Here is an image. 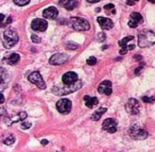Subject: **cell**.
<instances>
[{
	"instance_id": "7",
	"label": "cell",
	"mask_w": 155,
	"mask_h": 152,
	"mask_svg": "<svg viewBox=\"0 0 155 152\" xmlns=\"http://www.w3.org/2000/svg\"><path fill=\"white\" fill-rule=\"evenodd\" d=\"M71 108H72V103L69 99H61L58 100V103H56V109L61 114H68L71 111Z\"/></svg>"
},
{
	"instance_id": "39",
	"label": "cell",
	"mask_w": 155,
	"mask_h": 152,
	"mask_svg": "<svg viewBox=\"0 0 155 152\" xmlns=\"http://www.w3.org/2000/svg\"><path fill=\"white\" fill-rule=\"evenodd\" d=\"M134 58H135V60H136V61H140L142 56H134Z\"/></svg>"
},
{
	"instance_id": "9",
	"label": "cell",
	"mask_w": 155,
	"mask_h": 152,
	"mask_svg": "<svg viewBox=\"0 0 155 152\" xmlns=\"http://www.w3.org/2000/svg\"><path fill=\"white\" fill-rule=\"evenodd\" d=\"M139 102L138 100L134 99V98H131V99H128V103L125 105V109H126V112L128 114H131V115H137L139 114Z\"/></svg>"
},
{
	"instance_id": "18",
	"label": "cell",
	"mask_w": 155,
	"mask_h": 152,
	"mask_svg": "<svg viewBox=\"0 0 155 152\" xmlns=\"http://www.w3.org/2000/svg\"><path fill=\"white\" fill-rule=\"evenodd\" d=\"M84 101H85V105L87 106V108H89V109H92L96 104H98V99L96 98V97L85 96Z\"/></svg>"
},
{
	"instance_id": "22",
	"label": "cell",
	"mask_w": 155,
	"mask_h": 152,
	"mask_svg": "<svg viewBox=\"0 0 155 152\" xmlns=\"http://www.w3.org/2000/svg\"><path fill=\"white\" fill-rule=\"evenodd\" d=\"M5 18V16L3 14H0V28L1 27H5V26H7L9 24H11L12 22V17H7V20L5 22H3V19Z\"/></svg>"
},
{
	"instance_id": "14",
	"label": "cell",
	"mask_w": 155,
	"mask_h": 152,
	"mask_svg": "<svg viewBox=\"0 0 155 152\" xmlns=\"http://www.w3.org/2000/svg\"><path fill=\"white\" fill-rule=\"evenodd\" d=\"M98 92L101 93V94H105L107 96L111 94V81L106 80V81H103L101 82V84L98 87Z\"/></svg>"
},
{
	"instance_id": "27",
	"label": "cell",
	"mask_w": 155,
	"mask_h": 152,
	"mask_svg": "<svg viewBox=\"0 0 155 152\" xmlns=\"http://www.w3.org/2000/svg\"><path fill=\"white\" fill-rule=\"evenodd\" d=\"M154 97H142L141 98V100H142L143 102H148V103H152V102H154Z\"/></svg>"
},
{
	"instance_id": "21",
	"label": "cell",
	"mask_w": 155,
	"mask_h": 152,
	"mask_svg": "<svg viewBox=\"0 0 155 152\" xmlns=\"http://www.w3.org/2000/svg\"><path fill=\"white\" fill-rule=\"evenodd\" d=\"M19 59H20L19 54H17V53H13V54H11V56L7 58V64H10V65H15V64L18 63Z\"/></svg>"
},
{
	"instance_id": "15",
	"label": "cell",
	"mask_w": 155,
	"mask_h": 152,
	"mask_svg": "<svg viewBox=\"0 0 155 152\" xmlns=\"http://www.w3.org/2000/svg\"><path fill=\"white\" fill-rule=\"evenodd\" d=\"M98 22H99L100 27H101L103 30H109V29H111V28H113V26H114V24H113L111 19H109V18H106V17L99 16V17H98Z\"/></svg>"
},
{
	"instance_id": "41",
	"label": "cell",
	"mask_w": 155,
	"mask_h": 152,
	"mask_svg": "<svg viewBox=\"0 0 155 152\" xmlns=\"http://www.w3.org/2000/svg\"><path fill=\"white\" fill-rule=\"evenodd\" d=\"M149 1H150L151 3H154L155 2V0H149Z\"/></svg>"
},
{
	"instance_id": "37",
	"label": "cell",
	"mask_w": 155,
	"mask_h": 152,
	"mask_svg": "<svg viewBox=\"0 0 155 152\" xmlns=\"http://www.w3.org/2000/svg\"><path fill=\"white\" fill-rule=\"evenodd\" d=\"M141 69H142V65H141L140 67H139V68H137V69L135 70V75H138V73H140V70H141Z\"/></svg>"
},
{
	"instance_id": "40",
	"label": "cell",
	"mask_w": 155,
	"mask_h": 152,
	"mask_svg": "<svg viewBox=\"0 0 155 152\" xmlns=\"http://www.w3.org/2000/svg\"><path fill=\"white\" fill-rule=\"evenodd\" d=\"M47 144H48V140H46V139L41 140V145H47Z\"/></svg>"
},
{
	"instance_id": "23",
	"label": "cell",
	"mask_w": 155,
	"mask_h": 152,
	"mask_svg": "<svg viewBox=\"0 0 155 152\" xmlns=\"http://www.w3.org/2000/svg\"><path fill=\"white\" fill-rule=\"evenodd\" d=\"M134 37L133 36H126V37H124L123 39H121V41H119V46L121 47V48H126V44L128 43L130 41H132ZM128 49V48H126Z\"/></svg>"
},
{
	"instance_id": "24",
	"label": "cell",
	"mask_w": 155,
	"mask_h": 152,
	"mask_svg": "<svg viewBox=\"0 0 155 152\" xmlns=\"http://www.w3.org/2000/svg\"><path fill=\"white\" fill-rule=\"evenodd\" d=\"M14 142H15V137L13 135H9L7 138H4V139H3V144H4V145H7V146L13 145V144H14Z\"/></svg>"
},
{
	"instance_id": "28",
	"label": "cell",
	"mask_w": 155,
	"mask_h": 152,
	"mask_svg": "<svg viewBox=\"0 0 155 152\" xmlns=\"http://www.w3.org/2000/svg\"><path fill=\"white\" fill-rule=\"evenodd\" d=\"M96 63H97V59L94 58V56H90V58L87 60L88 65H96Z\"/></svg>"
},
{
	"instance_id": "26",
	"label": "cell",
	"mask_w": 155,
	"mask_h": 152,
	"mask_svg": "<svg viewBox=\"0 0 155 152\" xmlns=\"http://www.w3.org/2000/svg\"><path fill=\"white\" fill-rule=\"evenodd\" d=\"M66 48H67L68 50H77L78 45L77 44H73V43H68L67 45H66Z\"/></svg>"
},
{
	"instance_id": "34",
	"label": "cell",
	"mask_w": 155,
	"mask_h": 152,
	"mask_svg": "<svg viewBox=\"0 0 155 152\" xmlns=\"http://www.w3.org/2000/svg\"><path fill=\"white\" fill-rule=\"evenodd\" d=\"M114 7H115L114 4H111V3H109V4H106V5H105L104 9H105V10H114Z\"/></svg>"
},
{
	"instance_id": "30",
	"label": "cell",
	"mask_w": 155,
	"mask_h": 152,
	"mask_svg": "<svg viewBox=\"0 0 155 152\" xmlns=\"http://www.w3.org/2000/svg\"><path fill=\"white\" fill-rule=\"evenodd\" d=\"M31 39H32V42H33V43H36V44L41 43V39H39V36H37V35H35V34H33V35H32Z\"/></svg>"
},
{
	"instance_id": "19",
	"label": "cell",
	"mask_w": 155,
	"mask_h": 152,
	"mask_svg": "<svg viewBox=\"0 0 155 152\" xmlns=\"http://www.w3.org/2000/svg\"><path fill=\"white\" fill-rule=\"evenodd\" d=\"M9 80V75H7V71L4 68L0 67V87H2V85H5Z\"/></svg>"
},
{
	"instance_id": "2",
	"label": "cell",
	"mask_w": 155,
	"mask_h": 152,
	"mask_svg": "<svg viewBox=\"0 0 155 152\" xmlns=\"http://www.w3.org/2000/svg\"><path fill=\"white\" fill-rule=\"evenodd\" d=\"M82 87V82L81 81H77L75 83L70 85H65L63 87H52V93L58 96H63V95H68L71 94V93L77 92L78 89H80Z\"/></svg>"
},
{
	"instance_id": "5",
	"label": "cell",
	"mask_w": 155,
	"mask_h": 152,
	"mask_svg": "<svg viewBox=\"0 0 155 152\" xmlns=\"http://www.w3.org/2000/svg\"><path fill=\"white\" fill-rule=\"evenodd\" d=\"M128 134L133 139H145L148 137V132L137 125H133L128 130Z\"/></svg>"
},
{
	"instance_id": "20",
	"label": "cell",
	"mask_w": 155,
	"mask_h": 152,
	"mask_svg": "<svg viewBox=\"0 0 155 152\" xmlns=\"http://www.w3.org/2000/svg\"><path fill=\"white\" fill-rule=\"evenodd\" d=\"M106 111H107L106 108H100V109H98L97 111L92 115V120H99V119L102 117V115H103Z\"/></svg>"
},
{
	"instance_id": "8",
	"label": "cell",
	"mask_w": 155,
	"mask_h": 152,
	"mask_svg": "<svg viewBox=\"0 0 155 152\" xmlns=\"http://www.w3.org/2000/svg\"><path fill=\"white\" fill-rule=\"evenodd\" d=\"M68 60H69V56L66 53H55L50 58L49 63L51 65H62V64H65Z\"/></svg>"
},
{
	"instance_id": "12",
	"label": "cell",
	"mask_w": 155,
	"mask_h": 152,
	"mask_svg": "<svg viewBox=\"0 0 155 152\" xmlns=\"http://www.w3.org/2000/svg\"><path fill=\"white\" fill-rule=\"evenodd\" d=\"M142 16H141L139 13L137 12H133L130 16V20H128V26L131 28H136L138 27L139 24L142 22Z\"/></svg>"
},
{
	"instance_id": "17",
	"label": "cell",
	"mask_w": 155,
	"mask_h": 152,
	"mask_svg": "<svg viewBox=\"0 0 155 152\" xmlns=\"http://www.w3.org/2000/svg\"><path fill=\"white\" fill-rule=\"evenodd\" d=\"M58 3H60V5L65 7L66 10H69V11L73 10L78 4V2L75 0H60Z\"/></svg>"
},
{
	"instance_id": "6",
	"label": "cell",
	"mask_w": 155,
	"mask_h": 152,
	"mask_svg": "<svg viewBox=\"0 0 155 152\" xmlns=\"http://www.w3.org/2000/svg\"><path fill=\"white\" fill-rule=\"evenodd\" d=\"M28 80H29L31 83H33L34 85H36L38 88L41 89L46 88V83H45V81L43 80L41 73H39L38 71H33L31 75L28 76Z\"/></svg>"
},
{
	"instance_id": "16",
	"label": "cell",
	"mask_w": 155,
	"mask_h": 152,
	"mask_svg": "<svg viewBox=\"0 0 155 152\" xmlns=\"http://www.w3.org/2000/svg\"><path fill=\"white\" fill-rule=\"evenodd\" d=\"M58 10H56V7H48V9H46V10L43 12V16L45 17V18H47V19H55L56 17H58Z\"/></svg>"
},
{
	"instance_id": "36",
	"label": "cell",
	"mask_w": 155,
	"mask_h": 152,
	"mask_svg": "<svg viewBox=\"0 0 155 152\" xmlns=\"http://www.w3.org/2000/svg\"><path fill=\"white\" fill-rule=\"evenodd\" d=\"M3 102H4V96H3V95L0 93V104L3 103Z\"/></svg>"
},
{
	"instance_id": "33",
	"label": "cell",
	"mask_w": 155,
	"mask_h": 152,
	"mask_svg": "<svg viewBox=\"0 0 155 152\" xmlns=\"http://www.w3.org/2000/svg\"><path fill=\"white\" fill-rule=\"evenodd\" d=\"M7 116V112H5L4 109H0V120L2 119V117Z\"/></svg>"
},
{
	"instance_id": "11",
	"label": "cell",
	"mask_w": 155,
	"mask_h": 152,
	"mask_svg": "<svg viewBox=\"0 0 155 152\" xmlns=\"http://www.w3.org/2000/svg\"><path fill=\"white\" fill-rule=\"evenodd\" d=\"M102 129L107 131L108 133H115L117 131V121L113 118L105 119L103 125H102Z\"/></svg>"
},
{
	"instance_id": "13",
	"label": "cell",
	"mask_w": 155,
	"mask_h": 152,
	"mask_svg": "<svg viewBox=\"0 0 155 152\" xmlns=\"http://www.w3.org/2000/svg\"><path fill=\"white\" fill-rule=\"evenodd\" d=\"M62 81L65 85H70L73 84L78 81V75L73 71H69V73H66L65 75L62 78Z\"/></svg>"
},
{
	"instance_id": "4",
	"label": "cell",
	"mask_w": 155,
	"mask_h": 152,
	"mask_svg": "<svg viewBox=\"0 0 155 152\" xmlns=\"http://www.w3.org/2000/svg\"><path fill=\"white\" fill-rule=\"evenodd\" d=\"M70 24L77 31H87V30L90 29L89 22L84 18H80V17L70 18Z\"/></svg>"
},
{
	"instance_id": "32",
	"label": "cell",
	"mask_w": 155,
	"mask_h": 152,
	"mask_svg": "<svg viewBox=\"0 0 155 152\" xmlns=\"http://www.w3.org/2000/svg\"><path fill=\"white\" fill-rule=\"evenodd\" d=\"M21 129H24V130H26V129H29L31 128V123L30 122H22L21 123Z\"/></svg>"
},
{
	"instance_id": "29",
	"label": "cell",
	"mask_w": 155,
	"mask_h": 152,
	"mask_svg": "<svg viewBox=\"0 0 155 152\" xmlns=\"http://www.w3.org/2000/svg\"><path fill=\"white\" fill-rule=\"evenodd\" d=\"M17 116H18V118H17L16 120H24V119H26V117H27V113H26V112H20Z\"/></svg>"
},
{
	"instance_id": "3",
	"label": "cell",
	"mask_w": 155,
	"mask_h": 152,
	"mask_svg": "<svg viewBox=\"0 0 155 152\" xmlns=\"http://www.w3.org/2000/svg\"><path fill=\"white\" fill-rule=\"evenodd\" d=\"M155 43V35L153 31H142L138 35V45L141 48L153 46Z\"/></svg>"
},
{
	"instance_id": "35",
	"label": "cell",
	"mask_w": 155,
	"mask_h": 152,
	"mask_svg": "<svg viewBox=\"0 0 155 152\" xmlns=\"http://www.w3.org/2000/svg\"><path fill=\"white\" fill-rule=\"evenodd\" d=\"M137 1H138V0H128V1H126V3H128V5H133V4H135Z\"/></svg>"
},
{
	"instance_id": "38",
	"label": "cell",
	"mask_w": 155,
	"mask_h": 152,
	"mask_svg": "<svg viewBox=\"0 0 155 152\" xmlns=\"http://www.w3.org/2000/svg\"><path fill=\"white\" fill-rule=\"evenodd\" d=\"M89 3H96V2H99V1H101V0H87Z\"/></svg>"
},
{
	"instance_id": "1",
	"label": "cell",
	"mask_w": 155,
	"mask_h": 152,
	"mask_svg": "<svg viewBox=\"0 0 155 152\" xmlns=\"http://www.w3.org/2000/svg\"><path fill=\"white\" fill-rule=\"evenodd\" d=\"M1 41L5 48H12L18 42V34L15 29H7L1 34Z\"/></svg>"
},
{
	"instance_id": "31",
	"label": "cell",
	"mask_w": 155,
	"mask_h": 152,
	"mask_svg": "<svg viewBox=\"0 0 155 152\" xmlns=\"http://www.w3.org/2000/svg\"><path fill=\"white\" fill-rule=\"evenodd\" d=\"M98 41H99V42H103V41H104V39H105V37H106V36H105V34L104 33H103V32H102V33H99V34H98Z\"/></svg>"
},
{
	"instance_id": "25",
	"label": "cell",
	"mask_w": 155,
	"mask_h": 152,
	"mask_svg": "<svg viewBox=\"0 0 155 152\" xmlns=\"http://www.w3.org/2000/svg\"><path fill=\"white\" fill-rule=\"evenodd\" d=\"M30 2V0H14V3L19 7H22V5H26Z\"/></svg>"
},
{
	"instance_id": "10",
	"label": "cell",
	"mask_w": 155,
	"mask_h": 152,
	"mask_svg": "<svg viewBox=\"0 0 155 152\" xmlns=\"http://www.w3.org/2000/svg\"><path fill=\"white\" fill-rule=\"evenodd\" d=\"M32 29L34 31H38V32H43L47 29V27H48V22L44 19H41V18H36V19H34L31 24Z\"/></svg>"
}]
</instances>
